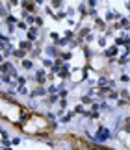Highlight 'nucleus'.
Segmentation results:
<instances>
[{"label": "nucleus", "instance_id": "f257e3e1", "mask_svg": "<svg viewBox=\"0 0 130 150\" xmlns=\"http://www.w3.org/2000/svg\"><path fill=\"white\" fill-rule=\"evenodd\" d=\"M112 132H110L108 128H104V126H99L97 130V135H95V143H104V141H108V139H112Z\"/></svg>", "mask_w": 130, "mask_h": 150}, {"label": "nucleus", "instance_id": "f03ea898", "mask_svg": "<svg viewBox=\"0 0 130 150\" xmlns=\"http://www.w3.org/2000/svg\"><path fill=\"white\" fill-rule=\"evenodd\" d=\"M26 39H28V41H32V43H36L39 39V28L37 26H30L26 30Z\"/></svg>", "mask_w": 130, "mask_h": 150}, {"label": "nucleus", "instance_id": "7ed1b4c3", "mask_svg": "<svg viewBox=\"0 0 130 150\" xmlns=\"http://www.w3.org/2000/svg\"><path fill=\"white\" fill-rule=\"evenodd\" d=\"M45 54H47V58H52V59L59 58V50H58L56 44H47L45 47Z\"/></svg>", "mask_w": 130, "mask_h": 150}, {"label": "nucleus", "instance_id": "20e7f679", "mask_svg": "<svg viewBox=\"0 0 130 150\" xmlns=\"http://www.w3.org/2000/svg\"><path fill=\"white\" fill-rule=\"evenodd\" d=\"M34 80H36L39 85H45L47 83V71L45 69H37L36 74H34Z\"/></svg>", "mask_w": 130, "mask_h": 150}, {"label": "nucleus", "instance_id": "39448f33", "mask_svg": "<svg viewBox=\"0 0 130 150\" xmlns=\"http://www.w3.org/2000/svg\"><path fill=\"white\" fill-rule=\"evenodd\" d=\"M21 6H22L24 11H28V13H34V15H36V11H37V4L32 2V0H22Z\"/></svg>", "mask_w": 130, "mask_h": 150}, {"label": "nucleus", "instance_id": "423d86ee", "mask_svg": "<svg viewBox=\"0 0 130 150\" xmlns=\"http://www.w3.org/2000/svg\"><path fill=\"white\" fill-rule=\"evenodd\" d=\"M30 98H37V97H47V89H45L43 85H37L36 89H32V93L28 94Z\"/></svg>", "mask_w": 130, "mask_h": 150}, {"label": "nucleus", "instance_id": "0eeeda50", "mask_svg": "<svg viewBox=\"0 0 130 150\" xmlns=\"http://www.w3.org/2000/svg\"><path fill=\"white\" fill-rule=\"evenodd\" d=\"M21 67L24 69V71H34V69H36V63H34V59L24 58L22 61H21Z\"/></svg>", "mask_w": 130, "mask_h": 150}, {"label": "nucleus", "instance_id": "6e6552de", "mask_svg": "<svg viewBox=\"0 0 130 150\" xmlns=\"http://www.w3.org/2000/svg\"><path fill=\"white\" fill-rule=\"evenodd\" d=\"M117 52H119V47H115V44H113V47H110V48H104V58H115L117 56Z\"/></svg>", "mask_w": 130, "mask_h": 150}, {"label": "nucleus", "instance_id": "1a4fd4ad", "mask_svg": "<svg viewBox=\"0 0 130 150\" xmlns=\"http://www.w3.org/2000/svg\"><path fill=\"white\" fill-rule=\"evenodd\" d=\"M34 47H36V44H34L32 41H28V39H22V41L19 43V48L26 50V52H32V50H34Z\"/></svg>", "mask_w": 130, "mask_h": 150}, {"label": "nucleus", "instance_id": "9d476101", "mask_svg": "<svg viewBox=\"0 0 130 150\" xmlns=\"http://www.w3.org/2000/svg\"><path fill=\"white\" fill-rule=\"evenodd\" d=\"M52 19L54 21H67V11H65V9H58Z\"/></svg>", "mask_w": 130, "mask_h": 150}, {"label": "nucleus", "instance_id": "9b49d317", "mask_svg": "<svg viewBox=\"0 0 130 150\" xmlns=\"http://www.w3.org/2000/svg\"><path fill=\"white\" fill-rule=\"evenodd\" d=\"M8 15H9V6H6V4L0 2V19H2V21H6Z\"/></svg>", "mask_w": 130, "mask_h": 150}, {"label": "nucleus", "instance_id": "f8f14e48", "mask_svg": "<svg viewBox=\"0 0 130 150\" xmlns=\"http://www.w3.org/2000/svg\"><path fill=\"white\" fill-rule=\"evenodd\" d=\"M26 50H22V48H15V52H13V58L15 59H21V61H22V59L24 58H26Z\"/></svg>", "mask_w": 130, "mask_h": 150}, {"label": "nucleus", "instance_id": "ddd939ff", "mask_svg": "<svg viewBox=\"0 0 130 150\" xmlns=\"http://www.w3.org/2000/svg\"><path fill=\"white\" fill-rule=\"evenodd\" d=\"M73 115H74V111H69V113H65L63 117H59V122L62 124H69L73 121Z\"/></svg>", "mask_w": 130, "mask_h": 150}, {"label": "nucleus", "instance_id": "4468645a", "mask_svg": "<svg viewBox=\"0 0 130 150\" xmlns=\"http://www.w3.org/2000/svg\"><path fill=\"white\" fill-rule=\"evenodd\" d=\"M78 13L82 15V17H87V13H89L87 4H78Z\"/></svg>", "mask_w": 130, "mask_h": 150}, {"label": "nucleus", "instance_id": "2eb2a0df", "mask_svg": "<svg viewBox=\"0 0 130 150\" xmlns=\"http://www.w3.org/2000/svg\"><path fill=\"white\" fill-rule=\"evenodd\" d=\"M69 43H71V41H69V39H67V37H59V39H58V41H56V43H54V44H56V47H58V48H63V47H67V44H69Z\"/></svg>", "mask_w": 130, "mask_h": 150}, {"label": "nucleus", "instance_id": "dca6fc26", "mask_svg": "<svg viewBox=\"0 0 130 150\" xmlns=\"http://www.w3.org/2000/svg\"><path fill=\"white\" fill-rule=\"evenodd\" d=\"M41 63H43V69H52V67H54L52 58H43V59H41Z\"/></svg>", "mask_w": 130, "mask_h": 150}, {"label": "nucleus", "instance_id": "f3484780", "mask_svg": "<svg viewBox=\"0 0 130 150\" xmlns=\"http://www.w3.org/2000/svg\"><path fill=\"white\" fill-rule=\"evenodd\" d=\"M50 6H52V9H59V8L63 9V6H65V0H52V2H50Z\"/></svg>", "mask_w": 130, "mask_h": 150}, {"label": "nucleus", "instance_id": "a211bd4d", "mask_svg": "<svg viewBox=\"0 0 130 150\" xmlns=\"http://www.w3.org/2000/svg\"><path fill=\"white\" fill-rule=\"evenodd\" d=\"M4 22H6V24H17V22H19V19L15 17L13 13H9L8 17H6V21H4Z\"/></svg>", "mask_w": 130, "mask_h": 150}, {"label": "nucleus", "instance_id": "6ab92c4d", "mask_svg": "<svg viewBox=\"0 0 130 150\" xmlns=\"http://www.w3.org/2000/svg\"><path fill=\"white\" fill-rule=\"evenodd\" d=\"M128 61H130V56H128V54H123V56L117 58V63H119V65H127Z\"/></svg>", "mask_w": 130, "mask_h": 150}, {"label": "nucleus", "instance_id": "aec40b11", "mask_svg": "<svg viewBox=\"0 0 130 150\" xmlns=\"http://www.w3.org/2000/svg\"><path fill=\"white\" fill-rule=\"evenodd\" d=\"M59 58H62V61L65 63V61H69V59L73 58V52L69 50V52H59Z\"/></svg>", "mask_w": 130, "mask_h": 150}, {"label": "nucleus", "instance_id": "412c9836", "mask_svg": "<svg viewBox=\"0 0 130 150\" xmlns=\"http://www.w3.org/2000/svg\"><path fill=\"white\" fill-rule=\"evenodd\" d=\"M17 94H22V97H26V94H30V91H28L26 85H19V87H17Z\"/></svg>", "mask_w": 130, "mask_h": 150}, {"label": "nucleus", "instance_id": "4be33fe9", "mask_svg": "<svg viewBox=\"0 0 130 150\" xmlns=\"http://www.w3.org/2000/svg\"><path fill=\"white\" fill-rule=\"evenodd\" d=\"M58 94H59V98H67L69 89H65V87H58Z\"/></svg>", "mask_w": 130, "mask_h": 150}, {"label": "nucleus", "instance_id": "5701e85b", "mask_svg": "<svg viewBox=\"0 0 130 150\" xmlns=\"http://www.w3.org/2000/svg\"><path fill=\"white\" fill-rule=\"evenodd\" d=\"M58 93V85H54V83H50V85L47 87V94H56Z\"/></svg>", "mask_w": 130, "mask_h": 150}, {"label": "nucleus", "instance_id": "b1692460", "mask_svg": "<svg viewBox=\"0 0 130 150\" xmlns=\"http://www.w3.org/2000/svg\"><path fill=\"white\" fill-rule=\"evenodd\" d=\"M74 35H76V33H74L73 30H65V32H63V37H67L69 41H71V39H74Z\"/></svg>", "mask_w": 130, "mask_h": 150}, {"label": "nucleus", "instance_id": "393cba45", "mask_svg": "<svg viewBox=\"0 0 130 150\" xmlns=\"http://www.w3.org/2000/svg\"><path fill=\"white\" fill-rule=\"evenodd\" d=\"M17 28H19V30H24V32H26L30 26H28V24L24 22V21H19V22H17Z\"/></svg>", "mask_w": 130, "mask_h": 150}, {"label": "nucleus", "instance_id": "a878e982", "mask_svg": "<svg viewBox=\"0 0 130 150\" xmlns=\"http://www.w3.org/2000/svg\"><path fill=\"white\" fill-rule=\"evenodd\" d=\"M58 106H59V109H67V98H59Z\"/></svg>", "mask_w": 130, "mask_h": 150}, {"label": "nucleus", "instance_id": "bb28decb", "mask_svg": "<svg viewBox=\"0 0 130 150\" xmlns=\"http://www.w3.org/2000/svg\"><path fill=\"white\" fill-rule=\"evenodd\" d=\"M99 47H101V48H106V35H101V37H99Z\"/></svg>", "mask_w": 130, "mask_h": 150}, {"label": "nucleus", "instance_id": "cd10ccee", "mask_svg": "<svg viewBox=\"0 0 130 150\" xmlns=\"http://www.w3.org/2000/svg\"><path fill=\"white\" fill-rule=\"evenodd\" d=\"M17 82H19V85H26L28 78H26V76H17Z\"/></svg>", "mask_w": 130, "mask_h": 150}, {"label": "nucleus", "instance_id": "c85d7f7f", "mask_svg": "<svg viewBox=\"0 0 130 150\" xmlns=\"http://www.w3.org/2000/svg\"><path fill=\"white\" fill-rule=\"evenodd\" d=\"M86 4H87V8H89V9H93V8H97V4H99V0H87V2H86Z\"/></svg>", "mask_w": 130, "mask_h": 150}, {"label": "nucleus", "instance_id": "c756f323", "mask_svg": "<svg viewBox=\"0 0 130 150\" xmlns=\"http://www.w3.org/2000/svg\"><path fill=\"white\" fill-rule=\"evenodd\" d=\"M48 37H50V39H52V41H54V43H56V41H58V39H59V33H58V32H50V33H48Z\"/></svg>", "mask_w": 130, "mask_h": 150}, {"label": "nucleus", "instance_id": "7c9ffc66", "mask_svg": "<svg viewBox=\"0 0 130 150\" xmlns=\"http://www.w3.org/2000/svg\"><path fill=\"white\" fill-rule=\"evenodd\" d=\"M45 13H47V15H50V17H54V13H56V11L52 9V6H45Z\"/></svg>", "mask_w": 130, "mask_h": 150}, {"label": "nucleus", "instance_id": "2f4dec72", "mask_svg": "<svg viewBox=\"0 0 130 150\" xmlns=\"http://www.w3.org/2000/svg\"><path fill=\"white\" fill-rule=\"evenodd\" d=\"M0 41H2V43H6V44H8V43H11V41H9V37L6 35V33H2V32H0Z\"/></svg>", "mask_w": 130, "mask_h": 150}, {"label": "nucleus", "instance_id": "473e14b6", "mask_svg": "<svg viewBox=\"0 0 130 150\" xmlns=\"http://www.w3.org/2000/svg\"><path fill=\"white\" fill-rule=\"evenodd\" d=\"M65 11H67V17H74V13H76V9H74V8H67V9H65Z\"/></svg>", "mask_w": 130, "mask_h": 150}, {"label": "nucleus", "instance_id": "72a5a7b5", "mask_svg": "<svg viewBox=\"0 0 130 150\" xmlns=\"http://www.w3.org/2000/svg\"><path fill=\"white\" fill-rule=\"evenodd\" d=\"M21 144V137H13L11 139V147H19Z\"/></svg>", "mask_w": 130, "mask_h": 150}, {"label": "nucleus", "instance_id": "f704fd0d", "mask_svg": "<svg viewBox=\"0 0 130 150\" xmlns=\"http://www.w3.org/2000/svg\"><path fill=\"white\" fill-rule=\"evenodd\" d=\"M36 26H37V28H41V26H43V19L39 17V15H36Z\"/></svg>", "mask_w": 130, "mask_h": 150}, {"label": "nucleus", "instance_id": "c9c22d12", "mask_svg": "<svg viewBox=\"0 0 130 150\" xmlns=\"http://www.w3.org/2000/svg\"><path fill=\"white\" fill-rule=\"evenodd\" d=\"M19 4H21V0H9L8 6H9V8H15V6H19Z\"/></svg>", "mask_w": 130, "mask_h": 150}, {"label": "nucleus", "instance_id": "e433bc0d", "mask_svg": "<svg viewBox=\"0 0 130 150\" xmlns=\"http://www.w3.org/2000/svg\"><path fill=\"white\" fill-rule=\"evenodd\" d=\"M119 80L127 83V82H130V76H128V74H121V76H119Z\"/></svg>", "mask_w": 130, "mask_h": 150}, {"label": "nucleus", "instance_id": "4c0bfd02", "mask_svg": "<svg viewBox=\"0 0 130 150\" xmlns=\"http://www.w3.org/2000/svg\"><path fill=\"white\" fill-rule=\"evenodd\" d=\"M4 48H6V43H2V41H0V52H4Z\"/></svg>", "mask_w": 130, "mask_h": 150}, {"label": "nucleus", "instance_id": "58836bf2", "mask_svg": "<svg viewBox=\"0 0 130 150\" xmlns=\"http://www.w3.org/2000/svg\"><path fill=\"white\" fill-rule=\"evenodd\" d=\"M34 2H36L37 6H43V4H45V0H34Z\"/></svg>", "mask_w": 130, "mask_h": 150}, {"label": "nucleus", "instance_id": "ea45409f", "mask_svg": "<svg viewBox=\"0 0 130 150\" xmlns=\"http://www.w3.org/2000/svg\"><path fill=\"white\" fill-rule=\"evenodd\" d=\"M4 61H6V58H4V54L0 52V63H4Z\"/></svg>", "mask_w": 130, "mask_h": 150}, {"label": "nucleus", "instance_id": "a19ab883", "mask_svg": "<svg viewBox=\"0 0 130 150\" xmlns=\"http://www.w3.org/2000/svg\"><path fill=\"white\" fill-rule=\"evenodd\" d=\"M0 150H13L11 147H0Z\"/></svg>", "mask_w": 130, "mask_h": 150}, {"label": "nucleus", "instance_id": "79ce46f5", "mask_svg": "<svg viewBox=\"0 0 130 150\" xmlns=\"http://www.w3.org/2000/svg\"><path fill=\"white\" fill-rule=\"evenodd\" d=\"M127 8H128V11H130V0H128V2H127Z\"/></svg>", "mask_w": 130, "mask_h": 150}, {"label": "nucleus", "instance_id": "37998d69", "mask_svg": "<svg viewBox=\"0 0 130 150\" xmlns=\"http://www.w3.org/2000/svg\"><path fill=\"white\" fill-rule=\"evenodd\" d=\"M0 26H2V22H0Z\"/></svg>", "mask_w": 130, "mask_h": 150}, {"label": "nucleus", "instance_id": "c03bdc74", "mask_svg": "<svg viewBox=\"0 0 130 150\" xmlns=\"http://www.w3.org/2000/svg\"><path fill=\"white\" fill-rule=\"evenodd\" d=\"M62 150H65V148H62Z\"/></svg>", "mask_w": 130, "mask_h": 150}, {"label": "nucleus", "instance_id": "a18cd8bd", "mask_svg": "<svg viewBox=\"0 0 130 150\" xmlns=\"http://www.w3.org/2000/svg\"><path fill=\"white\" fill-rule=\"evenodd\" d=\"M32 2H34V0H32Z\"/></svg>", "mask_w": 130, "mask_h": 150}]
</instances>
